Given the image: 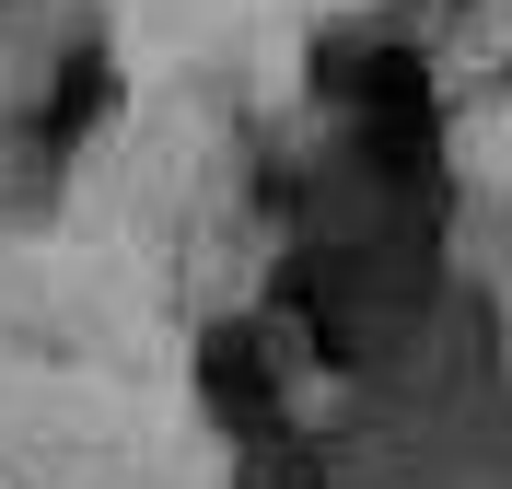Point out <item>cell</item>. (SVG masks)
I'll list each match as a JSON object with an SVG mask.
<instances>
[{
  "instance_id": "6da1fadb",
  "label": "cell",
  "mask_w": 512,
  "mask_h": 489,
  "mask_svg": "<svg viewBox=\"0 0 512 489\" xmlns=\"http://www.w3.org/2000/svg\"><path fill=\"white\" fill-rule=\"evenodd\" d=\"M315 12H350V0H315Z\"/></svg>"
}]
</instances>
